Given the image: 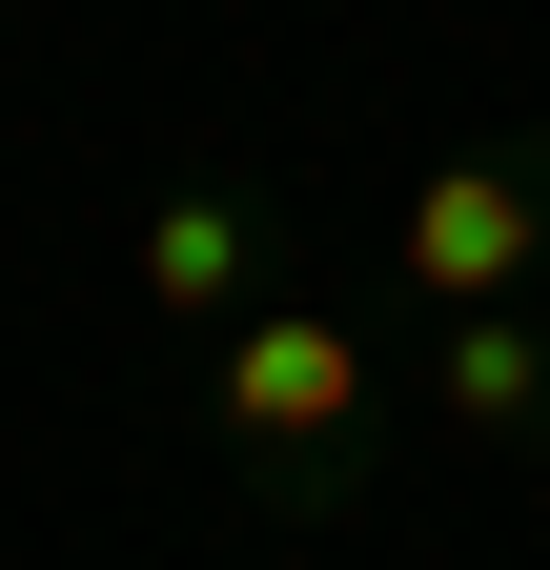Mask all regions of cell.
Returning a JSON list of instances; mask_svg holds the SVG:
<instances>
[{"label": "cell", "instance_id": "277c9868", "mask_svg": "<svg viewBox=\"0 0 550 570\" xmlns=\"http://www.w3.org/2000/svg\"><path fill=\"white\" fill-rule=\"evenodd\" d=\"M429 407L469 449H550V306H449L429 326Z\"/></svg>", "mask_w": 550, "mask_h": 570}, {"label": "cell", "instance_id": "3957f363", "mask_svg": "<svg viewBox=\"0 0 550 570\" xmlns=\"http://www.w3.org/2000/svg\"><path fill=\"white\" fill-rule=\"evenodd\" d=\"M265 265H286V204H265V184L204 164V184H164V204H144V306H164V326L225 346V326L265 306Z\"/></svg>", "mask_w": 550, "mask_h": 570}, {"label": "cell", "instance_id": "6da1fadb", "mask_svg": "<svg viewBox=\"0 0 550 570\" xmlns=\"http://www.w3.org/2000/svg\"><path fill=\"white\" fill-rule=\"evenodd\" d=\"M204 428H225L245 510H286V530L367 510V469H387V428H407L387 326H367V306H326V285H265V306L204 346Z\"/></svg>", "mask_w": 550, "mask_h": 570}, {"label": "cell", "instance_id": "7a4b0ae2", "mask_svg": "<svg viewBox=\"0 0 550 570\" xmlns=\"http://www.w3.org/2000/svg\"><path fill=\"white\" fill-rule=\"evenodd\" d=\"M407 306H550V142H469V164L407 204Z\"/></svg>", "mask_w": 550, "mask_h": 570}]
</instances>
